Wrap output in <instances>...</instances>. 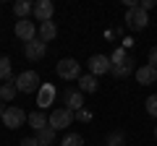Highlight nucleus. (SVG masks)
I'll use <instances>...</instances> for the list:
<instances>
[{
    "label": "nucleus",
    "mask_w": 157,
    "mask_h": 146,
    "mask_svg": "<svg viewBox=\"0 0 157 146\" xmlns=\"http://www.w3.org/2000/svg\"><path fill=\"white\" fill-rule=\"evenodd\" d=\"M89 73H92V76L110 73V57H107V55H92L89 57Z\"/></svg>",
    "instance_id": "nucleus-9"
},
{
    "label": "nucleus",
    "mask_w": 157,
    "mask_h": 146,
    "mask_svg": "<svg viewBox=\"0 0 157 146\" xmlns=\"http://www.w3.org/2000/svg\"><path fill=\"white\" fill-rule=\"evenodd\" d=\"M126 26L134 29V31H141V29H147V24H149V16H147V11H141L139 5L136 8H128L126 11Z\"/></svg>",
    "instance_id": "nucleus-3"
},
{
    "label": "nucleus",
    "mask_w": 157,
    "mask_h": 146,
    "mask_svg": "<svg viewBox=\"0 0 157 146\" xmlns=\"http://www.w3.org/2000/svg\"><path fill=\"white\" fill-rule=\"evenodd\" d=\"M149 65L157 68V47H152V50H149Z\"/></svg>",
    "instance_id": "nucleus-25"
},
{
    "label": "nucleus",
    "mask_w": 157,
    "mask_h": 146,
    "mask_svg": "<svg viewBox=\"0 0 157 146\" xmlns=\"http://www.w3.org/2000/svg\"><path fill=\"white\" fill-rule=\"evenodd\" d=\"M60 146H84V138H81L78 133H68L66 138L60 141Z\"/></svg>",
    "instance_id": "nucleus-21"
},
{
    "label": "nucleus",
    "mask_w": 157,
    "mask_h": 146,
    "mask_svg": "<svg viewBox=\"0 0 157 146\" xmlns=\"http://www.w3.org/2000/svg\"><path fill=\"white\" fill-rule=\"evenodd\" d=\"M55 37H58V29H55V24H52V21L39 24V39L45 42V45H47V42H52Z\"/></svg>",
    "instance_id": "nucleus-15"
},
{
    "label": "nucleus",
    "mask_w": 157,
    "mask_h": 146,
    "mask_svg": "<svg viewBox=\"0 0 157 146\" xmlns=\"http://www.w3.org/2000/svg\"><path fill=\"white\" fill-rule=\"evenodd\" d=\"M131 71H134V55L126 47H118L110 55V73L115 78H126V76H131Z\"/></svg>",
    "instance_id": "nucleus-1"
},
{
    "label": "nucleus",
    "mask_w": 157,
    "mask_h": 146,
    "mask_svg": "<svg viewBox=\"0 0 157 146\" xmlns=\"http://www.w3.org/2000/svg\"><path fill=\"white\" fill-rule=\"evenodd\" d=\"M123 146H126V144H123Z\"/></svg>",
    "instance_id": "nucleus-29"
},
{
    "label": "nucleus",
    "mask_w": 157,
    "mask_h": 146,
    "mask_svg": "<svg viewBox=\"0 0 157 146\" xmlns=\"http://www.w3.org/2000/svg\"><path fill=\"white\" fill-rule=\"evenodd\" d=\"M29 125H32V128L39 133L42 128H47V125H50V120H47L42 112H32V115H29Z\"/></svg>",
    "instance_id": "nucleus-18"
},
{
    "label": "nucleus",
    "mask_w": 157,
    "mask_h": 146,
    "mask_svg": "<svg viewBox=\"0 0 157 146\" xmlns=\"http://www.w3.org/2000/svg\"><path fill=\"white\" fill-rule=\"evenodd\" d=\"M97 89H100V81H97V76L84 73V76L78 78V91H81V94H94Z\"/></svg>",
    "instance_id": "nucleus-13"
},
{
    "label": "nucleus",
    "mask_w": 157,
    "mask_h": 146,
    "mask_svg": "<svg viewBox=\"0 0 157 146\" xmlns=\"http://www.w3.org/2000/svg\"><path fill=\"white\" fill-rule=\"evenodd\" d=\"M55 133H58V130H55V128H50V125H47V128H42V130L37 133L39 146H50L52 141H55Z\"/></svg>",
    "instance_id": "nucleus-19"
},
{
    "label": "nucleus",
    "mask_w": 157,
    "mask_h": 146,
    "mask_svg": "<svg viewBox=\"0 0 157 146\" xmlns=\"http://www.w3.org/2000/svg\"><path fill=\"white\" fill-rule=\"evenodd\" d=\"M21 146H39V141H37V138H24Z\"/></svg>",
    "instance_id": "nucleus-27"
},
{
    "label": "nucleus",
    "mask_w": 157,
    "mask_h": 146,
    "mask_svg": "<svg viewBox=\"0 0 157 146\" xmlns=\"http://www.w3.org/2000/svg\"><path fill=\"white\" fill-rule=\"evenodd\" d=\"M141 11H152V8H155V0H141Z\"/></svg>",
    "instance_id": "nucleus-26"
},
{
    "label": "nucleus",
    "mask_w": 157,
    "mask_h": 146,
    "mask_svg": "<svg viewBox=\"0 0 157 146\" xmlns=\"http://www.w3.org/2000/svg\"><path fill=\"white\" fill-rule=\"evenodd\" d=\"M66 110H71V112L84 110V94L81 91H66Z\"/></svg>",
    "instance_id": "nucleus-14"
},
{
    "label": "nucleus",
    "mask_w": 157,
    "mask_h": 146,
    "mask_svg": "<svg viewBox=\"0 0 157 146\" xmlns=\"http://www.w3.org/2000/svg\"><path fill=\"white\" fill-rule=\"evenodd\" d=\"M136 81H139L141 86H149V84H155V81H157V68H152L149 63H147V65H141L139 71H136Z\"/></svg>",
    "instance_id": "nucleus-12"
},
{
    "label": "nucleus",
    "mask_w": 157,
    "mask_h": 146,
    "mask_svg": "<svg viewBox=\"0 0 157 146\" xmlns=\"http://www.w3.org/2000/svg\"><path fill=\"white\" fill-rule=\"evenodd\" d=\"M58 76L60 78H66V81H73V78H81V65H78L73 57H63L60 63H58Z\"/></svg>",
    "instance_id": "nucleus-4"
},
{
    "label": "nucleus",
    "mask_w": 157,
    "mask_h": 146,
    "mask_svg": "<svg viewBox=\"0 0 157 146\" xmlns=\"http://www.w3.org/2000/svg\"><path fill=\"white\" fill-rule=\"evenodd\" d=\"M3 112H6V107H3V99H0V118H3Z\"/></svg>",
    "instance_id": "nucleus-28"
},
{
    "label": "nucleus",
    "mask_w": 157,
    "mask_h": 146,
    "mask_svg": "<svg viewBox=\"0 0 157 146\" xmlns=\"http://www.w3.org/2000/svg\"><path fill=\"white\" fill-rule=\"evenodd\" d=\"M0 81L6 84V81H13L11 78V60L8 57H0Z\"/></svg>",
    "instance_id": "nucleus-20"
},
{
    "label": "nucleus",
    "mask_w": 157,
    "mask_h": 146,
    "mask_svg": "<svg viewBox=\"0 0 157 146\" xmlns=\"http://www.w3.org/2000/svg\"><path fill=\"white\" fill-rule=\"evenodd\" d=\"M107 144L110 146H123V133H110L107 136Z\"/></svg>",
    "instance_id": "nucleus-22"
},
{
    "label": "nucleus",
    "mask_w": 157,
    "mask_h": 146,
    "mask_svg": "<svg viewBox=\"0 0 157 146\" xmlns=\"http://www.w3.org/2000/svg\"><path fill=\"white\" fill-rule=\"evenodd\" d=\"M52 13H55V5H52V0H39L37 5H34V16H37V21H50Z\"/></svg>",
    "instance_id": "nucleus-10"
},
{
    "label": "nucleus",
    "mask_w": 157,
    "mask_h": 146,
    "mask_svg": "<svg viewBox=\"0 0 157 146\" xmlns=\"http://www.w3.org/2000/svg\"><path fill=\"white\" fill-rule=\"evenodd\" d=\"M26 120L29 118H26V112H24L21 107H6V112H3V123H6V128H11V130L21 128Z\"/></svg>",
    "instance_id": "nucleus-5"
},
{
    "label": "nucleus",
    "mask_w": 157,
    "mask_h": 146,
    "mask_svg": "<svg viewBox=\"0 0 157 146\" xmlns=\"http://www.w3.org/2000/svg\"><path fill=\"white\" fill-rule=\"evenodd\" d=\"M52 99H55V86L52 84H42V89L37 91V107L45 110L47 104H52Z\"/></svg>",
    "instance_id": "nucleus-11"
},
{
    "label": "nucleus",
    "mask_w": 157,
    "mask_h": 146,
    "mask_svg": "<svg viewBox=\"0 0 157 146\" xmlns=\"http://www.w3.org/2000/svg\"><path fill=\"white\" fill-rule=\"evenodd\" d=\"M34 34H37V26H34L32 21H26V18L16 21V37L24 42V45H26V42H32V39H37Z\"/></svg>",
    "instance_id": "nucleus-8"
},
{
    "label": "nucleus",
    "mask_w": 157,
    "mask_h": 146,
    "mask_svg": "<svg viewBox=\"0 0 157 146\" xmlns=\"http://www.w3.org/2000/svg\"><path fill=\"white\" fill-rule=\"evenodd\" d=\"M147 112H149L152 118H157V97H149V99H147Z\"/></svg>",
    "instance_id": "nucleus-23"
},
{
    "label": "nucleus",
    "mask_w": 157,
    "mask_h": 146,
    "mask_svg": "<svg viewBox=\"0 0 157 146\" xmlns=\"http://www.w3.org/2000/svg\"><path fill=\"white\" fill-rule=\"evenodd\" d=\"M13 13L18 16V21H21V18H29V13H34V5L29 0H18L16 5H13Z\"/></svg>",
    "instance_id": "nucleus-16"
},
{
    "label": "nucleus",
    "mask_w": 157,
    "mask_h": 146,
    "mask_svg": "<svg viewBox=\"0 0 157 146\" xmlns=\"http://www.w3.org/2000/svg\"><path fill=\"white\" fill-rule=\"evenodd\" d=\"M16 94H18V89H16V84H13V81L0 84V99H3V102H11Z\"/></svg>",
    "instance_id": "nucleus-17"
},
{
    "label": "nucleus",
    "mask_w": 157,
    "mask_h": 146,
    "mask_svg": "<svg viewBox=\"0 0 157 146\" xmlns=\"http://www.w3.org/2000/svg\"><path fill=\"white\" fill-rule=\"evenodd\" d=\"M45 52H47V45L42 39H32V42H26V45H24V55L29 57V60H42V57H45Z\"/></svg>",
    "instance_id": "nucleus-7"
},
{
    "label": "nucleus",
    "mask_w": 157,
    "mask_h": 146,
    "mask_svg": "<svg viewBox=\"0 0 157 146\" xmlns=\"http://www.w3.org/2000/svg\"><path fill=\"white\" fill-rule=\"evenodd\" d=\"M76 120H81V123H89V120H92V112H89V110H78V112H76Z\"/></svg>",
    "instance_id": "nucleus-24"
},
{
    "label": "nucleus",
    "mask_w": 157,
    "mask_h": 146,
    "mask_svg": "<svg viewBox=\"0 0 157 146\" xmlns=\"http://www.w3.org/2000/svg\"><path fill=\"white\" fill-rule=\"evenodd\" d=\"M73 118H76V112L66 110V107H60V110H52V115H50V128L63 130V128H68V125L73 123Z\"/></svg>",
    "instance_id": "nucleus-6"
},
{
    "label": "nucleus",
    "mask_w": 157,
    "mask_h": 146,
    "mask_svg": "<svg viewBox=\"0 0 157 146\" xmlns=\"http://www.w3.org/2000/svg\"><path fill=\"white\" fill-rule=\"evenodd\" d=\"M13 84H16V89L21 91V94H32V91H39L42 89V84H39V76L34 71H24L18 73L16 78H13Z\"/></svg>",
    "instance_id": "nucleus-2"
}]
</instances>
